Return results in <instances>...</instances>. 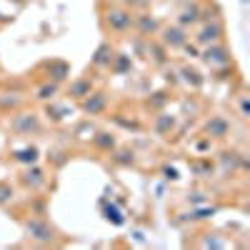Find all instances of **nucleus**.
<instances>
[{"mask_svg": "<svg viewBox=\"0 0 250 250\" xmlns=\"http://www.w3.org/2000/svg\"><path fill=\"white\" fill-rule=\"evenodd\" d=\"M203 60L208 62V65H213V68H223V65L230 62V55H228V50L220 43H213V45H208V50L203 53Z\"/></svg>", "mask_w": 250, "mask_h": 250, "instance_id": "obj_7", "label": "nucleus"}, {"mask_svg": "<svg viewBox=\"0 0 250 250\" xmlns=\"http://www.w3.org/2000/svg\"><path fill=\"white\" fill-rule=\"evenodd\" d=\"M160 40H163L165 48L175 50V48H183V45L188 43V33H185V28H180V25H168V28L160 30Z\"/></svg>", "mask_w": 250, "mask_h": 250, "instance_id": "obj_4", "label": "nucleus"}, {"mask_svg": "<svg viewBox=\"0 0 250 250\" xmlns=\"http://www.w3.org/2000/svg\"><path fill=\"white\" fill-rule=\"evenodd\" d=\"M113 58H115V50L105 43V45H100V48H98V53H95V58H93V65L105 68V65H110V62H113Z\"/></svg>", "mask_w": 250, "mask_h": 250, "instance_id": "obj_14", "label": "nucleus"}, {"mask_svg": "<svg viewBox=\"0 0 250 250\" xmlns=\"http://www.w3.org/2000/svg\"><path fill=\"white\" fill-rule=\"evenodd\" d=\"M88 93H93V83H90V78H80V80H75L73 85L68 88V95L75 98V100H83Z\"/></svg>", "mask_w": 250, "mask_h": 250, "instance_id": "obj_11", "label": "nucleus"}, {"mask_svg": "<svg viewBox=\"0 0 250 250\" xmlns=\"http://www.w3.org/2000/svg\"><path fill=\"white\" fill-rule=\"evenodd\" d=\"M173 125H175V118L160 115V118L155 120V133H158V135H168V133L173 130Z\"/></svg>", "mask_w": 250, "mask_h": 250, "instance_id": "obj_17", "label": "nucleus"}, {"mask_svg": "<svg viewBox=\"0 0 250 250\" xmlns=\"http://www.w3.org/2000/svg\"><path fill=\"white\" fill-rule=\"evenodd\" d=\"M10 198H13V188H10L8 183H0V205L8 203Z\"/></svg>", "mask_w": 250, "mask_h": 250, "instance_id": "obj_22", "label": "nucleus"}, {"mask_svg": "<svg viewBox=\"0 0 250 250\" xmlns=\"http://www.w3.org/2000/svg\"><path fill=\"white\" fill-rule=\"evenodd\" d=\"M105 28L110 33H128L133 28V15L123 5H108L105 8Z\"/></svg>", "mask_w": 250, "mask_h": 250, "instance_id": "obj_1", "label": "nucleus"}, {"mask_svg": "<svg viewBox=\"0 0 250 250\" xmlns=\"http://www.w3.org/2000/svg\"><path fill=\"white\" fill-rule=\"evenodd\" d=\"M205 133H208V138L223 140V138H228V133H230V123H228L223 115H213L205 123Z\"/></svg>", "mask_w": 250, "mask_h": 250, "instance_id": "obj_8", "label": "nucleus"}, {"mask_svg": "<svg viewBox=\"0 0 250 250\" xmlns=\"http://www.w3.org/2000/svg\"><path fill=\"white\" fill-rule=\"evenodd\" d=\"M223 23H210V25H205V28H200V33L195 35V43L198 45H213V43H220L223 40Z\"/></svg>", "mask_w": 250, "mask_h": 250, "instance_id": "obj_5", "label": "nucleus"}, {"mask_svg": "<svg viewBox=\"0 0 250 250\" xmlns=\"http://www.w3.org/2000/svg\"><path fill=\"white\" fill-rule=\"evenodd\" d=\"M120 3H123V5H130V8H133V5H143L145 0H120Z\"/></svg>", "mask_w": 250, "mask_h": 250, "instance_id": "obj_23", "label": "nucleus"}, {"mask_svg": "<svg viewBox=\"0 0 250 250\" xmlns=\"http://www.w3.org/2000/svg\"><path fill=\"white\" fill-rule=\"evenodd\" d=\"M93 135H95V128L90 123H83V125H78L75 128V138L78 140H93Z\"/></svg>", "mask_w": 250, "mask_h": 250, "instance_id": "obj_21", "label": "nucleus"}, {"mask_svg": "<svg viewBox=\"0 0 250 250\" xmlns=\"http://www.w3.org/2000/svg\"><path fill=\"white\" fill-rule=\"evenodd\" d=\"M93 145H95V148H100L103 153H110V150L118 148V140H115L113 133H95L93 135Z\"/></svg>", "mask_w": 250, "mask_h": 250, "instance_id": "obj_12", "label": "nucleus"}, {"mask_svg": "<svg viewBox=\"0 0 250 250\" xmlns=\"http://www.w3.org/2000/svg\"><path fill=\"white\" fill-rule=\"evenodd\" d=\"M48 68H53V73H50V70H48V73H50V78H53L55 83H58V80H65V78H68V70H70L68 62H62V60L48 62Z\"/></svg>", "mask_w": 250, "mask_h": 250, "instance_id": "obj_15", "label": "nucleus"}, {"mask_svg": "<svg viewBox=\"0 0 250 250\" xmlns=\"http://www.w3.org/2000/svg\"><path fill=\"white\" fill-rule=\"evenodd\" d=\"M108 108V95L105 93H88L83 98V110L88 115H103Z\"/></svg>", "mask_w": 250, "mask_h": 250, "instance_id": "obj_6", "label": "nucleus"}, {"mask_svg": "<svg viewBox=\"0 0 250 250\" xmlns=\"http://www.w3.org/2000/svg\"><path fill=\"white\" fill-rule=\"evenodd\" d=\"M198 20H203V8H200L198 3H193V5H185V8L180 10L178 25H180V28H188V25H195Z\"/></svg>", "mask_w": 250, "mask_h": 250, "instance_id": "obj_9", "label": "nucleus"}, {"mask_svg": "<svg viewBox=\"0 0 250 250\" xmlns=\"http://www.w3.org/2000/svg\"><path fill=\"white\" fill-rule=\"evenodd\" d=\"M55 93H58V83H45V85H40L35 90V98L38 100H50Z\"/></svg>", "mask_w": 250, "mask_h": 250, "instance_id": "obj_20", "label": "nucleus"}, {"mask_svg": "<svg viewBox=\"0 0 250 250\" xmlns=\"http://www.w3.org/2000/svg\"><path fill=\"white\" fill-rule=\"evenodd\" d=\"M113 163L115 165H133L135 163V153L133 150H113Z\"/></svg>", "mask_w": 250, "mask_h": 250, "instance_id": "obj_19", "label": "nucleus"}, {"mask_svg": "<svg viewBox=\"0 0 250 250\" xmlns=\"http://www.w3.org/2000/svg\"><path fill=\"white\" fill-rule=\"evenodd\" d=\"M25 230H28L30 238H35V240H40V243H50V240L55 238L53 225H50L48 220H43V218L28 220V223H25Z\"/></svg>", "mask_w": 250, "mask_h": 250, "instance_id": "obj_3", "label": "nucleus"}, {"mask_svg": "<svg viewBox=\"0 0 250 250\" xmlns=\"http://www.w3.org/2000/svg\"><path fill=\"white\" fill-rule=\"evenodd\" d=\"M10 128L18 133V135H30V133H38L40 130V118L35 113H20L10 120Z\"/></svg>", "mask_w": 250, "mask_h": 250, "instance_id": "obj_2", "label": "nucleus"}, {"mask_svg": "<svg viewBox=\"0 0 250 250\" xmlns=\"http://www.w3.org/2000/svg\"><path fill=\"white\" fill-rule=\"evenodd\" d=\"M20 180H23V185H28L30 190H38V188L45 183V173L40 170V168H33V170H25Z\"/></svg>", "mask_w": 250, "mask_h": 250, "instance_id": "obj_13", "label": "nucleus"}, {"mask_svg": "<svg viewBox=\"0 0 250 250\" xmlns=\"http://www.w3.org/2000/svg\"><path fill=\"white\" fill-rule=\"evenodd\" d=\"M133 25L138 28L140 35H155L160 30V23L153 15H138V18H133Z\"/></svg>", "mask_w": 250, "mask_h": 250, "instance_id": "obj_10", "label": "nucleus"}, {"mask_svg": "<svg viewBox=\"0 0 250 250\" xmlns=\"http://www.w3.org/2000/svg\"><path fill=\"white\" fill-rule=\"evenodd\" d=\"M13 160H15V163H35V160H38V148H35V145H30V148L18 150V153L13 155Z\"/></svg>", "mask_w": 250, "mask_h": 250, "instance_id": "obj_16", "label": "nucleus"}, {"mask_svg": "<svg viewBox=\"0 0 250 250\" xmlns=\"http://www.w3.org/2000/svg\"><path fill=\"white\" fill-rule=\"evenodd\" d=\"M180 75H183V80L188 83V85H193L195 90L203 85V78H200V73H198V70H193V68H183V70H180Z\"/></svg>", "mask_w": 250, "mask_h": 250, "instance_id": "obj_18", "label": "nucleus"}]
</instances>
